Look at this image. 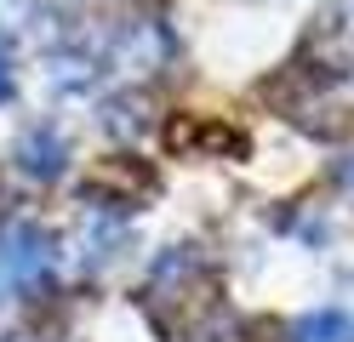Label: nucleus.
<instances>
[{"instance_id":"obj_1","label":"nucleus","mask_w":354,"mask_h":342,"mask_svg":"<svg viewBox=\"0 0 354 342\" xmlns=\"http://www.w3.org/2000/svg\"><path fill=\"white\" fill-rule=\"evenodd\" d=\"M292 342H354V319L343 308H320V314H303Z\"/></svg>"},{"instance_id":"obj_2","label":"nucleus","mask_w":354,"mask_h":342,"mask_svg":"<svg viewBox=\"0 0 354 342\" xmlns=\"http://www.w3.org/2000/svg\"><path fill=\"white\" fill-rule=\"evenodd\" d=\"M24 166H29L35 177H57V166H63V160H57V143L46 149V137H35V143H29V160H24Z\"/></svg>"}]
</instances>
